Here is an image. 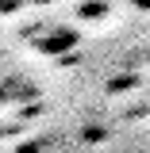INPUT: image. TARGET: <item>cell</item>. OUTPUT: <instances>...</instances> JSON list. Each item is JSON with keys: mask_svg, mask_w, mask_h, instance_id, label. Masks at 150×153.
Instances as JSON below:
<instances>
[{"mask_svg": "<svg viewBox=\"0 0 150 153\" xmlns=\"http://www.w3.org/2000/svg\"><path fill=\"white\" fill-rule=\"evenodd\" d=\"M35 46L42 54H66V50L77 46V31H69V27H50L46 38H35Z\"/></svg>", "mask_w": 150, "mask_h": 153, "instance_id": "obj_1", "label": "cell"}]
</instances>
